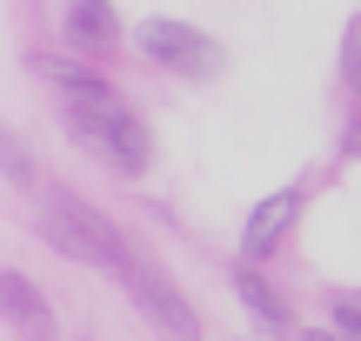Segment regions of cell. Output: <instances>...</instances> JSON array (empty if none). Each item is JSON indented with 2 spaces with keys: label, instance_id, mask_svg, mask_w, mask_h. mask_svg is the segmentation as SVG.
Wrapping results in <instances>:
<instances>
[{
  "label": "cell",
  "instance_id": "obj_1",
  "mask_svg": "<svg viewBox=\"0 0 361 341\" xmlns=\"http://www.w3.org/2000/svg\"><path fill=\"white\" fill-rule=\"evenodd\" d=\"M61 120H67V134H74L94 161H107L114 174H147V161H154V134H147V120L134 114L121 94H101V101L67 94Z\"/></svg>",
  "mask_w": 361,
  "mask_h": 341
},
{
  "label": "cell",
  "instance_id": "obj_2",
  "mask_svg": "<svg viewBox=\"0 0 361 341\" xmlns=\"http://www.w3.org/2000/svg\"><path fill=\"white\" fill-rule=\"evenodd\" d=\"M40 235H47V248L74 254V261H87V268H107V275H121V268L134 261V248L114 235V228H107V214H94L87 201H80V194H67V187H54Z\"/></svg>",
  "mask_w": 361,
  "mask_h": 341
},
{
  "label": "cell",
  "instance_id": "obj_3",
  "mask_svg": "<svg viewBox=\"0 0 361 341\" xmlns=\"http://www.w3.org/2000/svg\"><path fill=\"white\" fill-rule=\"evenodd\" d=\"M121 288L134 294V308H141V315L154 321V328L168 335V341H201V321H194L188 294H180V288H174L168 275H161L154 261H141V254H134V261L121 268Z\"/></svg>",
  "mask_w": 361,
  "mask_h": 341
},
{
  "label": "cell",
  "instance_id": "obj_4",
  "mask_svg": "<svg viewBox=\"0 0 361 341\" xmlns=\"http://www.w3.org/2000/svg\"><path fill=\"white\" fill-rule=\"evenodd\" d=\"M141 54L147 61H161V67H174V74H188V80H201V74H221V47L201 34V27H188V20H141Z\"/></svg>",
  "mask_w": 361,
  "mask_h": 341
},
{
  "label": "cell",
  "instance_id": "obj_5",
  "mask_svg": "<svg viewBox=\"0 0 361 341\" xmlns=\"http://www.w3.org/2000/svg\"><path fill=\"white\" fill-rule=\"evenodd\" d=\"M295 214H301V187H274V194L261 201L255 214H247V228H241V254H247V261H268V254L288 241Z\"/></svg>",
  "mask_w": 361,
  "mask_h": 341
},
{
  "label": "cell",
  "instance_id": "obj_6",
  "mask_svg": "<svg viewBox=\"0 0 361 341\" xmlns=\"http://www.w3.org/2000/svg\"><path fill=\"white\" fill-rule=\"evenodd\" d=\"M0 315H7L13 328L27 335V341H54V335H61V328H54V308H47V294H40L27 275H13V268L0 275Z\"/></svg>",
  "mask_w": 361,
  "mask_h": 341
},
{
  "label": "cell",
  "instance_id": "obj_7",
  "mask_svg": "<svg viewBox=\"0 0 361 341\" xmlns=\"http://www.w3.org/2000/svg\"><path fill=\"white\" fill-rule=\"evenodd\" d=\"M67 34H74L80 47H107V40L121 34V20H114L107 0H74V7H67Z\"/></svg>",
  "mask_w": 361,
  "mask_h": 341
},
{
  "label": "cell",
  "instance_id": "obj_8",
  "mask_svg": "<svg viewBox=\"0 0 361 341\" xmlns=\"http://www.w3.org/2000/svg\"><path fill=\"white\" fill-rule=\"evenodd\" d=\"M34 74L40 80H54L61 94H80V101H101V94H114L94 67H74V61H34Z\"/></svg>",
  "mask_w": 361,
  "mask_h": 341
},
{
  "label": "cell",
  "instance_id": "obj_9",
  "mask_svg": "<svg viewBox=\"0 0 361 341\" xmlns=\"http://www.w3.org/2000/svg\"><path fill=\"white\" fill-rule=\"evenodd\" d=\"M234 294H241V302L255 308V315L268 321V328H288V302H281V294H274L268 281L255 275V268H234Z\"/></svg>",
  "mask_w": 361,
  "mask_h": 341
},
{
  "label": "cell",
  "instance_id": "obj_10",
  "mask_svg": "<svg viewBox=\"0 0 361 341\" xmlns=\"http://www.w3.org/2000/svg\"><path fill=\"white\" fill-rule=\"evenodd\" d=\"M0 168H7V181L13 187H34V154H27V141L0 120Z\"/></svg>",
  "mask_w": 361,
  "mask_h": 341
},
{
  "label": "cell",
  "instance_id": "obj_11",
  "mask_svg": "<svg viewBox=\"0 0 361 341\" xmlns=\"http://www.w3.org/2000/svg\"><path fill=\"white\" fill-rule=\"evenodd\" d=\"M341 74H348V87L361 94V13L348 20V40H341Z\"/></svg>",
  "mask_w": 361,
  "mask_h": 341
},
{
  "label": "cell",
  "instance_id": "obj_12",
  "mask_svg": "<svg viewBox=\"0 0 361 341\" xmlns=\"http://www.w3.org/2000/svg\"><path fill=\"white\" fill-rule=\"evenodd\" d=\"M335 328L361 335V294H335Z\"/></svg>",
  "mask_w": 361,
  "mask_h": 341
},
{
  "label": "cell",
  "instance_id": "obj_13",
  "mask_svg": "<svg viewBox=\"0 0 361 341\" xmlns=\"http://www.w3.org/2000/svg\"><path fill=\"white\" fill-rule=\"evenodd\" d=\"M355 128H348V154H361V114H348Z\"/></svg>",
  "mask_w": 361,
  "mask_h": 341
},
{
  "label": "cell",
  "instance_id": "obj_14",
  "mask_svg": "<svg viewBox=\"0 0 361 341\" xmlns=\"http://www.w3.org/2000/svg\"><path fill=\"white\" fill-rule=\"evenodd\" d=\"M295 341H335V335H295Z\"/></svg>",
  "mask_w": 361,
  "mask_h": 341
}]
</instances>
